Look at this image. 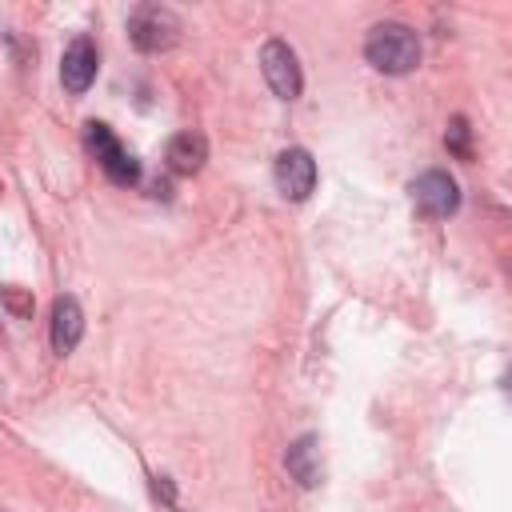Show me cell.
<instances>
[{
	"instance_id": "1",
	"label": "cell",
	"mask_w": 512,
	"mask_h": 512,
	"mask_svg": "<svg viewBox=\"0 0 512 512\" xmlns=\"http://www.w3.org/2000/svg\"><path fill=\"white\" fill-rule=\"evenodd\" d=\"M364 60L376 68V72H388V76H404L420 64V40L408 24L400 20H384V24H372L368 28V40H364Z\"/></svg>"
},
{
	"instance_id": "2",
	"label": "cell",
	"mask_w": 512,
	"mask_h": 512,
	"mask_svg": "<svg viewBox=\"0 0 512 512\" xmlns=\"http://www.w3.org/2000/svg\"><path fill=\"white\" fill-rule=\"evenodd\" d=\"M128 40L136 52H148V56L168 52L180 40V16L164 4H140L128 16Z\"/></svg>"
},
{
	"instance_id": "3",
	"label": "cell",
	"mask_w": 512,
	"mask_h": 512,
	"mask_svg": "<svg viewBox=\"0 0 512 512\" xmlns=\"http://www.w3.org/2000/svg\"><path fill=\"white\" fill-rule=\"evenodd\" d=\"M84 144H88V152L96 156V164L104 168V176L112 180V184H136L140 180V160L112 136V128L108 124H100V120H88L84 124Z\"/></svg>"
},
{
	"instance_id": "4",
	"label": "cell",
	"mask_w": 512,
	"mask_h": 512,
	"mask_svg": "<svg viewBox=\"0 0 512 512\" xmlns=\"http://www.w3.org/2000/svg\"><path fill=\"white\" fill-rule=\"evenodd\" d=\"M408 192H412V204H416L424 216H432V220H444V216H452V212L460 208V188H456V180H452L448 172H440V168L420 172V176L408 184Z\"/></svg>"
},
{
	"instance_id": "5",
	"label": "cell",
	"mask_w": 512,
	"mask_h": 512,
	"mask_svg": "<svg viewBox=\"0 0 512 512\" xmlns=\"http://www.w3.org/2000/svg\"><path fill=\"white\" fill-rule=\"evenodd\" d=\"M260 72H264L268 88H272L280 100H296L300 88H304L296 52H292L284 40H264V48H260Z\"/></svg>"
},
{
	"instance_id": "6",
	"label": "cell",
	"mask_w": 512,
	"mask_h": 512,
	"mask_svg": "<svg viewBox=\"0 0 512 512\" xmlns=\"http://www.w3.org/2000/svg\"><path fill=\"white\" fill-rule=\"evenodd\" d=\"M272 176H276V188L284 200H308L316 188V160L304 148H284L276 156Z\"/></svg>"
},
{
	"instance_id": "7",
	"label": "cell",
	"mask_w": 512,
	"mask_h": 512,
	"mask_svg": "<svg viewBox=\"0 0 512 512\" xmlns=\"http://www.w3.org/2000/svg\"><path fill=\"white\" fill-rule=\"evenodd\" d=\"M96 68H100L96 44H92L88 36H76V40L64 48V56H60V84H64L72 96H80V92H88V88H92Z\"/></svg>"
},
{
	"instance_id": "8",
	"label": "cell",
	"mask_w": 512,
	"mask_h": 512,
	"mask_svg": "<svg viewBox=\"0 0 512 512\" xmlns=\"http://www.w3.org/2000/svg\"><path fill=\"white\" fill-rule=\"evenodd\" d=\"M48 336H52V352L56 356H68L80 344V336H84V312H80V304L72 296H56Z\"/></svg>"
},
{
	"instance_id": "9",
	"label": "cell",
	"mask_w": 512,
	"mask_h": 512,
	"mask_svg": "<svg viewBox=\"0 0 512 512\" xmlns=\"http://www.w3.org/2000/svg\"><path fill=\"white\" fill-rule=\"evenodd\" d=\"M204 160H208V140L200 132H192V128L188 132H176L168 140V148H164V164L176 176H196L204 168Z\"/></svg>"
},
{
	"instance_id": "10",
	"label": "cell",
	"mask_w": 512,
	"mask_h": 512,
	"mask_svg": "<svg viewBox=\"0 0 512 512\" xmlns=\"http://www.w3.org/2000/svg\"><path fill=\"white\" fill-rule=\"evenodd\" d=\"M284 468H288V476H292L300 488H316V484H320V476H324V468H320V440H316L312 432H308V436H300V440L288 448Z\"/></svg>"
},
{
	"instance_id": "11",
	"label": "cell",
	"mask_w": 512,
	"mask_h": 512,
	"mask_svg": "<svg viewBox=\"0 0 512 512\" xmlns=\"http://www.w3.org/2000/svg\"><path fill=\"white\" fill-rule=\"evenodd\" d=\"M468 136H472L468 120H464V116H452V120H448V132H444V144H448V152H452L456 160H468V156H472Z\"/></svg>"
}]
</instances>
